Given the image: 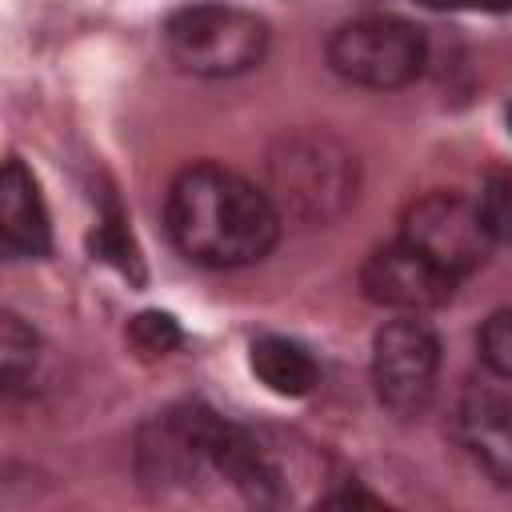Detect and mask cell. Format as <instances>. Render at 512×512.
I'll list each match as a JSON object with an SVG mask.
<instances>
[{"instance_id":"277c9868","label":"cell","mask_w":512,"mask_h":512,"mask_svg":"<svg viewBox=\"0 0 512 512\" xmlns=\"http://www.w3.org/2000/svg\"><path fill=\"white\" fill-rule=\"evenodd\" d=\"M328 64L360 88H404L428 64L424 32L400 16H356L328 36Z\"/></svg>"},{"instance_id":"7a4b0ae2","label":"cell","mask_w":512,"mask_h":512,"mask_svg":"<svg viewBox=\"0 0 512 512\" xmlns=\"http://www.w3.org/2000/svg\"><path fill=\"white\" fill-rule=\"evenodd\" d=\"M280 220L324 228L356 200V156L328 132H288L268 152V188Z\"/></svg>"},{"instance_id":"2e32d148","label":"cell","mask_w":512,"mask_h":512,"mask_svg":"<svg viewBox=\"0 0 512 512\" xmlns=\"http://www.w3.org/2000/svg\"><path fill=\"white\" fill-rule=\"evenodd\" d=\"M424 8H436V12H452V8H472V0H420Z\"/></svg>"},{"instance_id":"3957f363","label":"cell","mask_w":512,"mask_h":512,"mask_svg":"<svg viewBox=\"0 0 512 512\" xmlns=\"http://www.w3.org/2000/svg\"><path fill=\"white\" fill-rule=\"evenodd\" d=\"M164 48L188 76L224 80L252 72L268 52V24L236 4H188L164 24Z\"/></svg>"},{"instance_id":"9a60e30c","label":"cell","mask_w":512,"mask_h":512,"mask_svg":"<svg viewBox=\"0 0 512 512\" xmlns=\"http://www.w3.org/2000/svg\"><path fill=\"white\" fill-rule=\"evenodd\" d=\"M128 336H132V344H136L140 352H148V356H164V352L180 348V340H184L180 324H176L168 312H140V316L132 320Z\"/></svg>"},{"instance_id":"7c38bea8","label":"cell","mask_w":512,"mask_h":512,"mask_svg":"<svg viewBox=\"0 0 512 512\" xmlns=\"http://www.w3.org/2000/svg\"><path fill=\"white\" fill-rule=\"evenodd\" d=\"M92 252H96L100 260H108L112 268H120L124 276H132L136 284L144 280L140 252H136V244H132V236H128V228H124L120 216H108V220L96 228V236H92Z\"/></svg>"},{"instance_id":"ba28073f","label":"cell","mask_w":512,"mask_h":512,"mask_svg":"<svg viewBox=\"0 0 512 512\" xmlns=\"http://www.w3.org/2000/svg\"><path fill=\"white\" fill-rule=\"evenodd\" d=\"M456 436L496 484L512 488V392L468 388L456 408Z\"/></svg>"},{"instance_id":"e0dca14e","label":"cell","mask_w":512,"mask_h":512,"mask_svg":"<svg viewBox=\"0 0 512 512\" xmlns=\"http://www.w3.org/2000/svg\"><path fill=\"white\" fill-rule=\"evenodd\" d=\"M472 8H480V12H512V0H472Z\"/></svg>"},{"instance_id":"ac0fdd59","label":"cell","mask_w":512,"mask_h":512,"mask_svg":"<svg viewBox=\"0 0 512 512\" xmlns=\"http://www.w3.org/2000/svg\"><path fill=\"white\" fill-rule=\"evenodd\" d=\"M508 128H512V108H508Z\"/></svg>"},{"instance_id":"8992f818","label":"cell","mask_w":512,"mask_h":512,"mask_svg":"<svg viewBox=\"0 0 512 512\" xmlns=\"http://www.w3.org/2000/svg\"><path fill=\"white\" fill-rule=\"evenodd\" d=\"M440 368V340L436 332L416 320L400 316L388 320L372 340V384L380 404L392 412H416L428 404Z\"/></svg>"},{"instance_id":"30bf717a","label":"cell","mask_w":512,"mask_h":512,"mask_svg":"<svg viewBox=\"0 0 512 512\" xmlns=\"http://www.w3.org/2000/svg\"><path fill=\"white\" fill-rule=\"evenodd\" d=\"M248 364L260 376V384L276 396H308L320 380L316 360L308 356L304 344L288 340V336H260L248 348Z\"/></svg>"},{"instance_id":"4fadbf2b","label":"cell","mask_w":512,"mask_h":512,"mask_svg":"<svg viewBox=\"0 0 512 512\" xmlns=\"http://www.w3.org/2000/svg\"><path fill=\"white\" fill-rule=\"evenodd\" d=\"M476 204L492 240H512V172H492Z\"/></svg>"},{"instance_id":"5b68a950","label":"cell","mask_w":512,"mask_h":512,"mask_svg":"<svg viewBox=\"0 0 512 512\" xmlns=\"http://www.w3.org/2000/svg\"><path fill=\"white\" fill-rule=\"evenodd\" d=\"M400 240L424 252L432 264H440L456 280L472 276L496 244L480 216V204L456 192H428L412 200L400 220Z\"/></svg>"},{"instance_id":"6da1fadb","label":"cell","mask_w":512,"mask_h":512,"mask_svg":"<svg viewBox=\"0 0 512 512\" xmlns=\"http://www.w3.org/2000/svg\"><path fill=\"white\" fill-rule=\"evenodd\" d=\"M168 236L204 268L260 264L280 240V212L264 188L220 164H192L168 188Z\"/></svg>"},{"instance_id":"5bb4252c","label":"cell","mask_w":512,"mask_h":512,"mask_svg":"<svg viewBox=\"0 0 512 512\" xmlns=\"http://www.w3.org/2000/svg\"><path fill=\"white\" fill-rule=\"evenodd\" d=\"M480 360L496 376L512 380V308H500V312H492L484 320V328H480Z\"/></svg>"},{"instance_id":"8fae6325","label":"cell","mask_w":512,"mask_h":512,"mask_svg":"<svg viewBox=\"0 0 512 512\" xmlns=\"http://www.w3.org/2000/svg\"><path fill=\"white\" fill-rule=\"evenodd\" d=\"M36 356H40L36 332L16 312H4L0 316V380H4V392L24 388V380L36 368Z\"/></svg>"},{"instance_id":"9c48e42d","label":"cell","mask_w":512,"mask_h":512,"mask_svg":"<svg viewBox=\"0 0 512 512\" xmlns=\"http://www.w3.org/2000/svg\"><path fill=\"white\" fill-rule=\"evenodd\" d=\"M0 244L16 260L48 256L52 248L44 196L36 188V176L20 160H8L0 176Z\"/></svg>"},{"instance_id":"52a82bcc","label":"cell","mask_w":512,"mask_h":512,"mask_svg":"<svg viewBox=\"0 0 512 512\" xmlns=\"http://www.w3.org/2000/svg\"><path fill=\"white\" fill-rule=\"evenodd\" d=\"M456 284L460 280L452 272H444L440 264H432L424 252H416L404 240H396L388 248H376L360 268V292L372 304L404 312V316L444 308L452 300Z\"/></svg>"}]
</instances>
